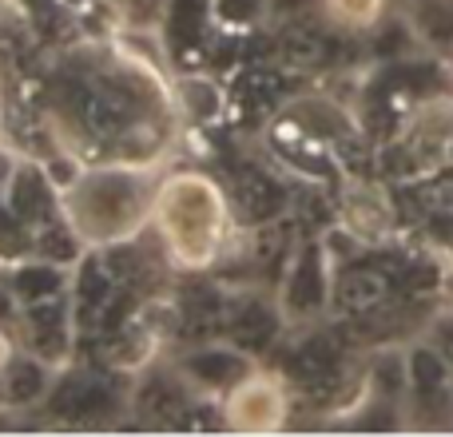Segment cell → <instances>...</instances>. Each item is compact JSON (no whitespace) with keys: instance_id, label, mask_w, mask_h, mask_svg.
Returning a JSON list of instances; mask_svg holds the SVG:
<instances>
[{"instance_id":"9a60e30c","label":"cell","mask_w":453,"mask_h":437,"mask_svg":"<svg viewBox=\"0 0 453 437\" xmlns=\"http://www.w3.org/2000/svg\"><path fill=\"white\" fill-rule=\"evenodd\" d=\"M175 100H180L183 124H211L226 111V92L199 72H175Z\"/></svg>"},{"instance_id":"7c38bea8","label":"cell","mask_w":453,"mask_h":437,"mask_svg":"<svg viewBox=\"0 0 453 437\" xmlns=\"http://www.w3.org/2000/svg\"><path fill=\"white\" fill-rule=\"evenodd\" d=\"M231 203H234V218L239 226H263V223H274L287 207V191H282L279 175L274 172H258V167H242L234 175L231 188Z\"/></svg>"},{"instance_id":"d6986e66","label":"cell","mask_w":453,"mask_h":437,"mask_svg":"<svg viewBox=\"0 0 453 437\" xmlns=\"http://www.w3.org/2000/svg\"><path fill=\"white\" fill-rule=\"evenodd\" d=\"M56 4H60L76 24L104 20V24H108V32H124V24H119V8H116V0H56Z\"/></svg>"},{"instance_id":"e0dca14e","label":"cell","mask_w":453,"mask_h":437,"mask_svg":"<svg viewBox=\"0 0 453 437\" xmlns=\"http://www.w3.org/2000/svg\"><path fill=\"white\" fill-rule=\"evenodd\" d=\"M180 4L188 8L191 0H167V8H164V24H159V32L156 36H167V32H175L180 24H175V16H180ZM196 20H188L183 24V44H180V52H196L199 48V40L207 36V32H219V24H215V0H196ZM191 16V12H188ZM175 52V56H180Z\"/></svg>"},{"instance_id":"2e32d148","label":"cell","mask_w":453,"mask_h":437,"mask_svg":"<svg viewBox=\"0 0 453 437\" xmlns=\"http://www.w3.org/2000/svg\"><path fill=\"white\" fill-rule=\"evenodd\" d=\"M32 255H36V234L12 211V203L4 199V188H0V271H8V266L24 263Z\"/></svg>"},{"instance_id":"277c9868","label":"cell","mask_w":453,"mask_h":437,"mask_svg":"<svg viewBox=\"0 0 453 437\" xmlns=\"http://www.w3.org/2000/svg\"><path fill=\"white\" fill-rule=\"evenodd\" d=\"M124 382L127 374H116L104 362L100 366H80V358H72L56 374L52 390L44 398V410L52 422L72 426V430L111 426L124 410H132V386Z\"/></svg>"},{"instance_id":"8992f818","label":"cell","mask_w":453,"mask_h":437,"mask_svg":"<svg viewBox=\"0 0 453 437\" xmlns=\"http://www.w3.org/2000/svg\"><path fill=\"white\" fill-rule=\"evenodd\" d=\"M295 390L282 370L255 366L231 394L219 402L223 430L231 433H282L295 418Z\"/></svg>"},{"instance_id":"6da1fadb","label":"cell","mask_w":453,"mask_h":437,"mask_svg":"<svg viewBox=\"0 0 453 437\" xmlns=\"http://www.w3.org/2000/svg\"><path fill=\"white\" fill-rule=\"evenodd\" d=\"M140 32H80L52 48L36 80V111L56 151L80 164H172L183 132L167 52Z\"/></svg>"},{"instance_id":"ba28073f","label":"cell","mask_w":453,"mask_h":437,"mask_svg":"<svg viewBox=\"0 0 453 437\" xmlns=\"http://www.w3.org/2000/svg\"><path fill=\"white\" fill-rule=\"evenodd\" d=\"M453 151V96H422L402 116L394 156L402 159V172L418 175L438 167Z\"/></svg>"},{"instance_id":"7402d4cb","label":"cell","mask_w":453,"mask_h":437,"mask_svg":"<svg viewBox=\"0 0 453 437\" xmlns=\"http://www.w3.org/2000/svg\"><path fill=\"white\" fill-rule=\"evenodd\" d=\"M446 279L453 282V242H449V247H446Z\"/></svg>"},{"instance_id":"ac0fdd59","label":"cell","mask_w":453,"mask_h":437,"mask_svg":"<svg viewBox=\"0 0 453 437\" xmlns=\"http://www.w3.org/2000/svg\"><path fill=\"white\" fill-rule=\"evenodd\" d=\"M124 32H159L167 0H116Z\"/></svg>"},{"instance_id":"30bf717a","label":"cell","mask_w":453,"mask_h":437,"mask_svg":"<svg viewBox=\"0 0 453 437\" xmlns=\"http://www.w3.org/2000/svg\"><path fill=\"white\" fill-rule=\"evenodd\" d=\"M287 314H282L274 290H258V287H239L226 290V306H223V338H231L234 346H242L247 354H255L258 362L266 354H274L282 346L287 334Z\"/></svg>"},{"instance_id":"ffe728a7","label":"cell","mask_w":453,"mask_h":437,"mask_svg":"<svg viewBox=\"0 0 453 437\" xmlns=\"http://www.w3.org/2000/svg\"><path fill=\"white\" fill-rule=\"evenodd\" d=\"M16 350H20V346H16V334H12V330L0 326V370H4L8 362H12V354H16Z\"/></svg>"},{"instance_id":"7a4b0ae2","label":"cell","mask_w":453,"mask_h":437,"mask_svg":"<svg viewBox=\"0 0 453 437\" xmlns=\"http://www.w3.org/2000/svg\"><path fill=\"white\" fill-rule=\"evenodd\" d=\"M231 191L203 167H164L151 203V234L180 274L219 271L239 239Z\"/></svg>"},{"instance_id":"5bb4252c","label":"cell","mask_w":453,"mask_h":437,"mask_svg":"<svg viewBox=\"0 0 453 437\" xmlns=\"http://www.w3.org/2000/svg\"><path fill=\"white\" fill-rule=\"evenodd\" d=\"M314 8L334 32L358 40V36H374L390 20L394 0H314Z\"/></svg>"},{"instance_id":"52a82bcc","label":"cell","mask_w":453,"mask_h":437,"mask_svg":"<svg viewBox=\"0 0 453 437\" xmlns=\"http://www.w3.org/2000/svg\"><path fill=\"white\" fill-rule=\"evenodd\" d=\"M167 358H172V366L183 374V382L207 402H223L226 394L258 366L255 354H247L242 346H234L231 338H223V334L183 342L180 350H172Z\"/></svg>"},{"instance_id":"3957f363","label":"cell","mask_w":453,"mask_h":437,"mask_svg":"<svg viewBox=\"0 0 453 437\" xmlns=\"http://www.w3.org/2000/svg\"><path fill=\"white\" fill-rule=\"evenodd\" d=\"M167 164H80L60 188L64 215L88 250H108L140 239L151 231V203H156L159 175Z\"/></svg>"},{"instance_id":"5b68a950","label":"cell","mask_w":453,"mask_h":437,"mask_svg":"<svg viewBox=\"0 0 453 437\" xmlns=\"http://www.w3.org/2000/svg\"><path fill=\"white\" fill-rule=\"evenodd\" d=\"M334 266L338 263L330 255L326 239L295 242L279 282H274V298H279L290 326H311L330 310V303H334Z\"/></svg>"},{"instance_id":"4fadbf2b","label":"cell","mask_w":453,"mask_h":437,"mask_svg":"<svg viewBox=\"0 0 453 437\" xmlns=\"http://www.w3.org/2000/svg\"><path fill=\"white\" fill-rule=\"evenodd\" d=\"M56 374H60V366H52V362L36 358V354H28V350H16L12 362L0 370V378H4L8 410L44 406V398H48V390H52Z\"/></svg>"},{"instance_id":"9c48e42d","label":"cell","mask_w":453,"mask_h":437,"mask_svg":"<svg viewBox=\"0 0 453 437\" xmlns=\"http://www.w3.org/2000/svg\"><path fill=\"white\" fill-rule=\"evenodd\" d=\"M16 346L36 358L52 362V366H68L80 354V326H76V306H72V290L44 303H28L16 314Z\"/></svg>"},{"instance_id":"44dd1931","label":"cell","mask_w":453,"mask_h":437,"mask_svg":"<svg viewBox=\"0 0 453 437\" xmlns=\"http://www.w3.org/2000/svg\"><path fill=\"white\" fill-rule=\"evenodd\" d=\"M4 127H8V92H4V80H0V140H4Z\"/></svg>"},{"instance_id":"603a6c76","label":"cell","mask_w":453,"mask_h":437,"mask_svg":"<svg viewBox=\"0 0 453 437\" xmlns=\"http://www.w3.org/2000/svg\"><path fill=\"white\" fill-rule=\"evenodd\" d=\"M402 4H406V0H402Z\"/></svg>"},{"instance_id":"8fae6325","label":"cell","mask_w":453,"mask_h":437,"mask_svg":"<svg viewBox=\"0 0 453 437\" xmlns=\"http://www.w3.org/2000/svg\"><path fill=\"white\" fill-rule=\"evenodd\" d=\"M338 226L366 250L390 242L394 226H398L390 191L374 180H342V188H338Z\"/></svg>"}]
</instances>
